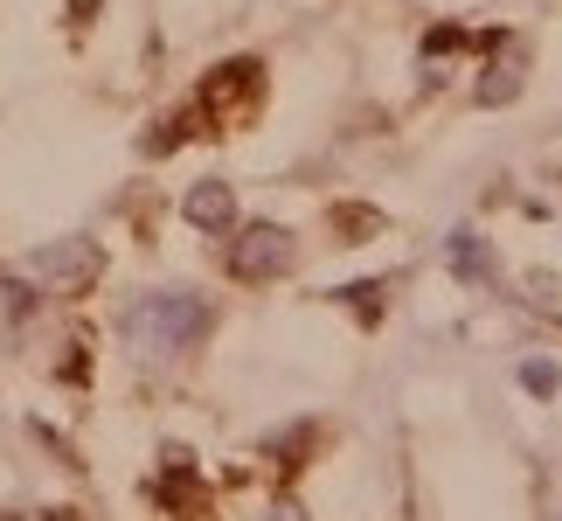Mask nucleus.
Returning <instances> with one entry per match:
<instances>
[{
	"label": "nucleus",
	"mask_w": 562,
	"mask_h": 521,
	"mask_svg": "<svg viewBox=\"0 0 562 521\" xmlns=\"http://www.w3.org/2000/svg\"><path fill=\"white\" fill-rule=\"evenodd\" d=\"M202 334H209V307L194 292H146V299L125 307V341H133L146 362H175Z\"/></svg>",
	"instance_id": "f257e3e1"
},
{
	"label": "nucleus",
	"mask_w": 562,
	"mask_h": 521,
	"mask_svg": "<svg viewBox=\"0 0 562 521\" xmlns=\"http://www.w3.org/2000/svg\"><path fill=\"white\" fill-rule=\"evenodd\" d=\"M91 271H98V244H91V236H63V244H42L35 257H21V286L77 292V286H91Z\"/></svg>",
	"instance_id": "f03ea898"
},
{
	"label": "nucleus",
	"mask_w": 562,
	"mask_h": 521,
	"mask_svg": "<svg viewBox=\"0 0 562 521\" xmlns=\"http://www.w3.org/2000/svg\"><path fill=\"white\" fill-rule=\"evenodd\" d=\"M514 91H521V56H507L501 70H486V77H480V104H507Z\"/></svg>",
	"instance_id": "39448f33"
},
{
	"label": "nucleus",
	"mask_w": 562,
	"mask_h": 521,
	"mask_svg": "<svg viewBox=\"0 0 562 521\" xmlns=\"http://www.w3.org/2000/svg\"><path fill=\"white\" fill-rule=\"evenodd\" d=\"M555 383H562L555 362H528V368H521V389H528V397H555Z\"/></svg>",
	"instance_id": "0eeeda50"
},
{
	"label": "nucleus",
	"mask_w": 562,
	"mask_h": 521,
	"mask_svg": "<svg viewBox=\"0 0 562 521\" xmlns=\"http://www.w3.org/2000/svg\"><path fill=\"white\" fill-rule=\"evenodd\" d=\"M451 265H459V278H486L493 257H486V244H472V236H451Z\"/></svg>",
	"instance_id": "423d86ee"
},
{
	"label": "nucleus",
	"mask_w": 562,
	"mask_h": 521,
	"mask_svg": "<svg viewBox=\"0 0 562 521\" xmlns=\"http://www.w3.org/2000/svg\"><path fill=\"white\" fill-rule=\"evenodd\" d=\"M292 257H299L292 230H278V223H257V230H244V236H236V251H229V271L244 278V286H265V278H285V271H292Z\"/></svg>",
	"instance_id": "7ed1b4c3"
},
{
	"label": "nucleus",
	"mask_w": 562,
	"mask_h": 521,
	"mask_svg": "<svg viewBox=\"0 0 562 521\" xmlns=\"http://www.w3.org/2000/svg\"><path fill=\"white\" fill-rule=\"evenodd\" d=\"M181 209H188V223L209 230V236H229V230H236V195H229L223 181H194Z\"/></svg>",
	"instance_id": "20e7f679"
}]
</instances>
